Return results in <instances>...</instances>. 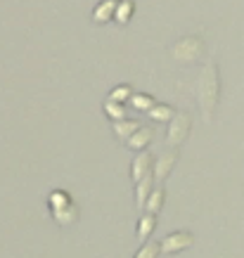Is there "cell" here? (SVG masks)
<instances>
[{"mask_svg": "<svg viewBox=\"0 0 244 258\" xmlns=\"http://www.w3.org/2000/svg\"><path fill=\"white\" fill-rule=\"evenodd\" d=\"M159 253H161V246H159V242H152V239H147V242L140 244V249H138L135 258H159Z\"/></svg>", "mask_w": 244, "mask_h": 258, "instance_id": "cell-13", "label": "cell"}, {"mask_svg": "<svg viewBox=\"0 0 244 258\" xmlns=\"http://www.w3.org/2000/svg\"><path fill=\"white\" fill-rule=\"evenodd\" d=\"M152 182H154L152 173L135 182V204H138V209H140V211L145 209V202H147V197H150V192H152Z\"/></svg>", "mask_w": 244, "mask_h": 258, "instance_id": "cell-8", "label": "cell"}, {"mask_svg": "<svg viewBox=\"0 0 244 258\" xmlns=\"http://www.w3.org/2000/svg\"><path fill=\"white\" fill-rule=\"evenodd\" d=\"M131 15H133V0H121V3H116L114 17H116L118 24H126L128 19H131Z\"/></svg>", "mask_w": 244, "mask_h": 258, "instance_id": "cell-14", "label": "cell"}, {"mask_svg": "<svg viewBox=\"0 0 244 258\" xmlns=\"http://www.w3.org/2000/svg\"><path fill=\"white\" fill-rule=\"evenodd\" d=\"M109 100L118 102V104H126V102L131 100V88H128V86H121V88H116V90H111V93H109Z\"/></svg>", "mask_w": 244, "mask_h": 258, "instance_id": "cell-18", "label": "cell"}, {"mask_svg": "<svg viewBox=\"0 0 244 258\" xmlns=\"http://www.w3.org/2000/svg\"><path fill=\"white\" fill-rule=\"evenodd\" d=\"M216 100H218V74H216V67L209 64L199 79V104L202 109H206V116H211Z\"/></svg>", "mask_w": 244, "mask_h": 258, "instance_id": "cell-1", "label": "cell"}, {"mask_svg": "<svg viewBox=\"0 0 244 258\" xmlns=\"http://www.w3.org/2000/svg\"><path fill=\"white\" fill-rule=\"evenodd\" d=\"M147 114H150L152 121H171V116H173L175 111L171 107H166V104H154Z\"/></svg>", "mask_w": 244, "mask_h": 258, "instance_id": "cell-16", "label": "cell"}, {"mask_svg": "<svg viewBox=\"0 0 244 258\" xmlns=\"http://www.w3.org/2000/svg\"><path fill=\"white\" fill-rule=\"evenodd\" d=\"M114 12H116V0H102V3L95 8L93 19L97 24H104V22H109L111 17H114Z\"/></svg>", "mask_w": 244, "mask_h": 258, "instance_id": "cell-11", "label": "cell"}, {"mask_svg": "<svg viewBox=\"0 0 244 258\" xmlns=\"http://www.w3.org/2000/svg\"><path fill=\"white\" fill-rule=\"evenodd\" d=\"M152 164H154V159L150 157V152L140 149V152H138V157L133 159V166H131V178H133V182H138V180L145 178V175H150Z\"/></svg>", "mask_w": 244, "mask_h": 258, "instance_id": "cell-5", "label": "cell"}, {"mask_svg": "<svg viewBox=\"0 0 244 258\" xmlns=\"http://www.w3.org/2000/svg\"><path fill=\"white\" fill-rule=\"evenodd\" d=\"M52 213H55V220L59 223V225H71V223L79 220V209H76V204L74 202L64 204V206H59V209H52Z\"/></svg>", "mask_w": 244, "mask_h": 258, "instance_id": "cell-7", "label": "cell"}, {"mask_svg": "<svg viewBox=\"0 0 244 258\" xmlns=\"http://www.w3.org/2000/svg\"><path fill=\"white\" fill-rule=\"evenodd\" d=\"M152 138H154V133H152L150 128H145V125H140V128H138V131H135V133L126 140V147H128V149H133V152L147 149V145L152 142Z\"/></svg>", "mask_w": 244, "mask_h": 258, "instance_id": "cell-6", "label": "cell"}, {"mask_svg": "<svg viewBox=\"0 0 244 258\" xmlns=\"http://www.w3.org/2000/svg\"><path fill=\"white\" fill-rule=\"evenodd\" d=\"M190 133V114H173L171 123H168V133H166V142L171 147H178Z\"/></svg>", "mask_w": 244, "mask_h": 258, "instance_id": "cell-2", "label": "cell"}, {"mask_svg": "<svg viewBox=\"0 0 244 258\" xmlns=\"http://www.w3.org/2000/svg\"><path fill=\"white\" fill-rule=\"evenodd\" d=\"M154 227H157V216H154V213H145L140 218V223H138V239H140V244L150 239V235L154 232Z\"/></svg>", "mask_w": 244, "mask_h": 258, "instance_id": "cell-10", "label": "cell"}, {"mask_svg": "<svg viewBox=\"0 0 244 258\" xmlns=\"http://www.w3.org/2000/svg\"><path fill=\"white\" fill-rule=\"evenodd\" d=\"M104 114H107L111 121H121V118H126V109H124V104H118V102H114V100L104 102Z\"/></svg>", "mask_w": 244, "mask_h": 258, "instance_id": "cell-15", "label": "cell"}, {"mask_svg": "<svg viewBox=\"0 0 244 258\" xmlns=\"http://www.w3.org/2000/svg\"><path fill=\"white\" fill-rule=\"evenodd\" d=\"M131 107H135L138 111H150L154 107V100L150 95H131Z\"/></svg>", "mask_w": 244, "mask_h": 258, "instance_id": "cell-17", "label": "cell"}, {"mask_svg": "<svg viewBox=\"0 0 244 258\" xmlns=\"http://www.w3.org/2000/svg\"><path fill=\"white\" fill-rule=\"evenodd\" d=\"M175 161H178V152H164V154H161V157L152 164V178L161 185V182L168 178V173L173 171Z\"/></svg>", "mask_w": 244, "mask_h": 258, "instance_id": "cell-4", "label": "cell"}, {"mask_svg": "<svg viewBox=\"0 0 244 258\" xmlns=\"http://www.w3.org/2000/svg\"><path fill=\"white\" fill-rule=\"evenodd\" d=\"M69 202L71 199L64 189H55V192L50 195V206H52V209H59V206H64V204H69Z\"/></svg>", "mask_w": 244, "mask_h": 258, "instance_id": "cell-19", "label": "cell"}, {"mask_svg": "<svg viewBox=\"0 0 244 258\" xmlns=\"http://www.w3.org/2000/svg\"><path fill=\"white\" fill-rule=\"evenodd\" d=\"M140 128V121H133V118H121V121H114V133L118 135V140L126 142L131 135Z\"/></svg>", "mask_w": 244, "mask_h": 258, "instance_id": "cell-9", "label": "cell"}, {"mask_svg": "<svg viewBox=\"0 0 244 258\" xmlns=\"http://www.w3.org/2000/svg\"><path fill=\"white\" fill-rule=\"evenodd\" d=\"M195 244V237L190 235V232H171V235L166 237V239H161L159 242V246H161V253H180V251L190 249Z\"/></svg>", "mask_w": 244, "mask_h": 258, "instance_id": "cell-3", "label": "cell"}, {"mask_svg": "<svg viewBox=\"0 0 244 258\" xmlns=\"http://www.w3.org/2000/svg\"><path fill=\"white\" fill-rule=\"evenodd\" d=\"M164 199H166V192H164V187H161V185L152 189L150 197H147V202H145L147 213H154V216H157V213L161 211V206H164Z\"/></svg>", "mask_w": 244, "mask_h": 258, "instance_id": "cell-12", "label": "cell"}]
</instances>
